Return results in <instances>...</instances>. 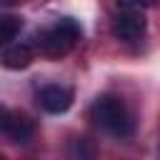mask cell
<instances>
[{"label": "cell", "instance_id": "2", "mask_svg": "<svg viewBox=\"0 0 160 160\" xmlns=\"http://www.w3.org/2000/svg\"><path fill=\"white\" fill-rule=\"evenodd\" d=\"M82 38V28L75 18H60L52 28L42 30L38 38V48L45 58H62L68 55L75 42Z\"/></svg>", "mask_w": 160, "mask_h": 160}, {"label": "cell", "instance_id": "7", "mask_svg": "<svg viewBox=\"0 0 160 160\" xmlns=\"http://www.w3.org/2000/svg\"><path fill=\"white\" fill-rule=\"evenodd\" d=\"M20 28H22V20L18 15H0V45H8L10 40H15Z\"/></svg>", "mask_w": 160, "mask_h": 160}, {"label": "cell", "instance_id": "8", "mask_svg": "<svg viewBox=\"0 0 160 160\" xmlns=\"http://www.w3.org/2000/svg\"><path fill=\"white\" fill-rule=\"evenodd\" d=\"M158 0H118V8L122 10H145V8H152Z\"/></svg>", "mask_w": 160, "mask_h": 160}, {"label": "cell", "instance_id": "9", "mask_svg": "<svg viewBox=\"0 0 160 160\" xmlns=\"http://www.w3.org/2000/svg\"><path fill=\"white\" fill-rule=\"evenodd\" d=\"M8 118H10V110H8V108H0V135H5V128H8Z\"/></svg>", "mask_w": 160, "mask_h": 160}, {"label": "cell", "instance_id": "1", "mask_svg": "<svg viewBox=\"0 0 160 160\" xmlns=\"http://www.w3.org/2000/svg\"><path fill=\"white\" fill-rule=\"evenodd\" d=\"M92 118L98 120V125L115 135V138H130L132 130H135V122H132V115L128 110V105L122 102V98L118 95H102L95 100L92 105Z\"/></svg>", "mask_w": 160, "mask_h": 160}, {"label": "cell", "instance_id": "5", "mask_svg": "<svg viewBox=\"0 0 160 160\" xmlns=\"http://www.w3.org/2000/svg\"><path fill=\"white\" fill-rule=\"evenodd\" d=\"M32 135H35V125H32V120H30L28 115H22V112H12V110H10L8 128H5V138H10V142H20V145H25V142L32 140Z\"/></svg>", "mask_w": 160, "mask_h": 160}, {"label": "cell", "instance_id": "10", "mask_svg": "<svg viewBox=\"0 0 160 160\" xmlns=\"http://www.w3.org/2000/svg\"><path fill=\"white\" fill-rule=\"evenodd\" d=\"M0 2H2V5H12L15 0H0Z\"/></svg>", "mask_w": 160, "mask_h": 160}, {"label": "cell", "instance_id": "3", "mask_svg": "<svg viewBox=\"0 0 160 160\" xmlns=\"http://www.w3.org/2000/svg\"><path fill=\"white\" fill-rule=\"evenodd\" d=\"M148 20L142 15V10H120L112 20V35L122 42H135L145 35Z\"/></svg>", "mask_w": 160, "mask_h": 160}, {"label": "cell", "instance_id": "6", "mask_svg": "<svg viewBox=\"0 0 160 160\" xmlns=\"http://www.w3.org/2000/svg\"><path fill=\"white\" fill-rule=\"evenodd\" d=\"M32 62V50L28 45H10L2 52V65L10 70H22Z\"/></svg>", "mask_w": 160, "mask_h": 160}, {"label": "cell", "instance_id": "4", "mask_svg": "<svg viewBox=\"0 0 160 160\" xmlns=\"http://www.w3.org/2000/svg\"><path fill=\"white\" fill-rule=\"evenodd\" d=\"M38 100H40V105L48 112L60 115V112L70 110V105H72V90L70 88H62V85H45L40 90Z\"/></svg>", "mask_w": 160, "mask_h": 160}]
</instances>
